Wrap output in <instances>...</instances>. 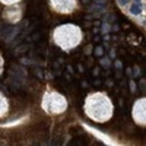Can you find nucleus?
<instances>
[{"mask_svg": "<svg viewBox=\"0 0 146 146\" xmlns=\"http://www.w3.org/2000/svg\"><path fill=\"white\" fill-rule=\"evenodd\" d=\"M130 12L133 15H139V13H140V6H139V4H131Z\"/></svg>", "mask_w": 146, "mask_h": 146, "instance_id": "1", "label": "nucleus"}, {"mask_svg": "<svg viewBox=\"0 0 146 146\" xmlns=\"http://www.w3.org/2000/svg\"><path fill=\"white\" fill-rule=\"evenodd\" d=\"M69 146H76V145H75V142H73V143H70V145Z\"/></svg>", "mask_w": 146, "mask_h": 146, "instance_id": "2", "label": "nucleus"}]
</instances>
